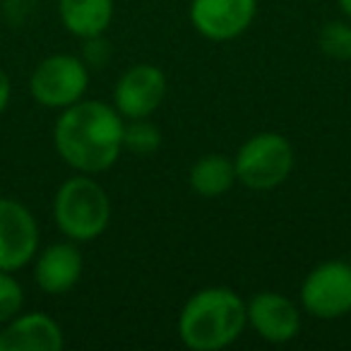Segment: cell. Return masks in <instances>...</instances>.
Listing matches in <instances>:
<instances>
[{
  "label": "cell",
  "instance_id": "cell-1",
  "mask_svg": "<svg viewBox=\"0 0 351 351\" xmlns=\"http://www.w3.org/2000/svg\"><path fill=\"white\" fill-rule=\"evenodd\" d=\"M56 149L82 173L106 171L123 149V121L106 104L77 101L56 123Z\"/></svg>",
  "mask_w": 351,
  "mask_h": 351
},
{
  "label": "cell",
  "instance_id": "cell-2",
  "mask_svg": "<svg viewBox=\"0 0 351 351\" xmlns=\"http://www.w3.org/2000/svg\"><path fill=\"white\" fill-rule=\"evenodd\" d=\"M248 322V306L231 289H205L186 303L178 332L195 351H217L236 339Z\"/></svg>",
  "mask_w": 351,
  "mask_h": 351
},
{
  "label": "cell",
  "instance_id": "cell-3",
  "mask_svg": "<svg viewBox=\"0 0 351 351\" xmlns=\"http://www.w3.org/2000/svg\"><path fill=\"white\" fill-rule=\"evenodd\" d=\"M56 224L73 241H92L104 234L111 205L104 188L92 178H70L60 186L53 202Z\"/></svg>",
  "mask_w": 351,
  "mask_h": 351
},
{
  "label": "cell",
  "instance_id": "cell-4",
  "mask_svg": "<svg viewBox=\"0 0 351 351\" xmlns=\"http://www.w3.org/2000/svg\"><path fill=\"white\" fill-rule=\"evenodd\" d=\"M236 178L253 191L282 186L293 169V149L277 132H260L241 147L236 156Z\"/></svg>",
  "mask_w": 351,
  "mask_h": 351
},
{
  "label": "cell",
  "instance_id": "cell-5",
  "mask_svg": "<svg viewBox=\"0 0 351 351\" xmlns=\"http://www.w3.org/2000/svg\"><path fill=\"white\" fill-rule=\"evenodd\" d=\"M87 68L75 56H51L32 75V94L41 106L68 108L82 99L87 89Z\"/></svg>",
  "mask_w": 351,
  "mask_h": 351
},
{
  "label": "cell",
  "instance_id": "cell-6",
  "mask_svg": "<svg viewBox=\"0 0 351 351\" xmlns=\"http://www.w3.org/2000/svg\"><path fill=\"white\" fill-rule=\"evenodd\" d=\"M306 311L322 320L351 313V265L325 263L306 277L301 289Z\"/></svg>",
  "mask_w": 351,
  "mask_h": 351
},
{
  "label": "cell",
  "instance_id": "cell-7",
  "mask_svg": "<svg viewBox=\"0 0 351 351\" xmlns=\"http://www.w3.org/2000/svg\"><path fill=\"white\" fill-rule=\"evenodd\" d=\"M39 231L27 207L0 197V269L12 272L27 265L36 253Z\"/></svg>",
  "mask_w": 351,
  "mask_h": 351
},
{
  "label": "cell",
  "instance_id": "cell-8",
  "mask_svg": "<svg viewBox=\"0 0 351 351\" xmlns=\"http://www.w3.org/2000/svg\"><path fill=\"white\" fill-rule=\"evenodd\" d=\"M255 17V0H193L191 20L202 36L226 41L243 34Z\"/></svg>",
  "mask_w": 351,
  "mask_h": 351
},
{
  "label": "cell",
  "instance_id": "cell-9",
  "mask_svg": "<svg viewBox=\"0 0 351 351\" xmlns=\"http://www.w3.org/2000/svg\"><path fill=\"white\" fill-rule=\"evenodd\" d=\"M166 94V77L154 65H135L116 84V106L128 118H147Z\"/></svg>",
  "mask_w": 351,
  "mask_h": 351
},
{
  "label": "cell",
  "instance_id": "cell-10",
  "mask_svg": "<svg viewBox=\"0 0 351 351\" xmlns=\"http://www.w3.org/2000/svg\"><path fill=\"white\" fill-rule=\"evenodd\" d=\"M248 320L263 339L267 341H289L301 330L298 311L287 296L274 291H263L248 303Z\"/></svg>",
  "mask_w": 351,
  "mask_h": 351
},
{
  "label": "cell",
  "instance_id": "cell-11",
  "mask_svg": "<svg viewBox=\"0 0 351 351\" xmlns=\"http://www.w3.org/2000/svg\"><path fill=\"white\" fill-rule=\"evenodd\" d=\"M60 346L63 332L41 313L17 317L0 332V351H58Z\"/></svg>",
  "mask_w": 351,
  "mask_h": 351
},
{
  "label": "cell",
  "instance_id": "cell-12",
  "mask_svg": "<svg viewBox=\"0 0 351 351\" xmlns=\"http://www.w3.org/2000/svg\"><path fill=\"white\" fill-rule=\"evenodd\" d=\"M82 274V255L73 243H56L41 253L34 279L46 293H65Z\"/></svg>",
  "mask_w": 351,
  "mask_h": 351
},
{
  "label": "cell",
  "instance_id": "cell-13",
  "mask_svg": "<svg viewBox=\"0 0 351 351\" xmlns=\"http://www.w3.org/2000/svg\"><path fill=\"white\" fill-rule=\"evenodd\" d=\"M58 12L73 34L92 39L111 25L113 0H58Z\"/></svg>",
  "mask_w": 351,
  "mask_h": 351
},
{
  "label": "cell",
  "instance_id": "cell-14",
  "mask_svg": "<svg viewBox=\"0 0 351 351\" xmlns=\"http://www.w3.org/2000/svg\"><path fill=\"white\" fill-rule=\"evenodd\" d=\"M236 164L221 154H207L191 169V186L202 197H219L234 186Z\"/></svg>",
  "mask_w": 351,
  "mask_h": 351
},
{
  "label": "cell",
  "instance_id": "cell-15",
  "mask_svg": "<svg viewBox=\"0 0 351 351\" xmlns=\"http://www.w3.org/2000/svg\"><path fill=\"white\" fill-rule=\"evenodd\" d=\"M159 130L145 118H132L130 125H123V147L135 154H149L159 147Z\"/></svg>",
  "mask_w": 351,
  "mask_h": 351
},
{
  "label": "cell",
  "instance_id": "cell-16",
  "mask_svg": "<svg viewBox=\"0 0 351 351\" xmlns=\"http://www.w3.org/2000/svg\"><path fill=\"white\" fill-rule=\"evenodd\" d=\"M320 51L327 58L349 60L351 58V27L344 22H330L320 32Z\"/></svg>",
  "mask_w": 351,
  "mask_h": 351
},
{
  "label": "cell",
  "instance_id": "cell-17",
  "mask_svg": "<svg viewBox=\"0 0 351 351\" xmlns=\"http://www.w3.org/2000/svg\"><path fill=\"white\" fill-rule=\"evenodd\" d=\"M25 303V293L15 277L0 269V322H8L20 313Z\"/></svg>",
  "mask_w": 351,
  "mask_h": 351
},
{
  "label": "cell",
  "instance_id": "cell-18",
  "mask_svg": "<svg viewBox=\"0 0 351 351\" xmlns=\"http://www.w3.org/2000/svg\"><path fill=\"white\" fill-rule=\"evenodd\" d=\"M87 58L94 65H104L108 60V44L99 36H92L87 44Z\"/></svg>",
  "mask_w": 351,
  "mask_h": 351
},
{
  "label": "cell",
  "instance_id": "cell-19",
  "mask_svg": "<svg viewBox=\"0 0 351 351\" xmlns=\"http://www.w3.org/2000/svg\"><path fill=\"white\" fill-rule=\"evenodd\" d=\"M8 99H10V80H8V75L0 68V113L5 111Z\"/></svg>",
  "mask_w": 351,
  "mask_h": 351
},
{
  "label": "cell",
  "instance_id": "cell-20",
  "mask_svg": "<svg viewBox=\"0 0 351 351\" xmlns=\"http://www.w3.org/2000/svg\"><path fill=\"white\" fill-rule=\"evenodd\" d=\"M339 5H341V10H344L346 15L351 17V0H339Z\"/></svg>",
  "mask_w": 351,
  "mask_h": 351
}]
</instances>
